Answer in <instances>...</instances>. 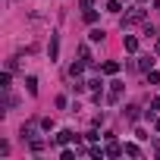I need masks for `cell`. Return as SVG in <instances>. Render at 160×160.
<instances>
[{
	"label": "cell",
	"instance_id": "6",
	"mask_svg": "<svg viewBox=\"0 0 160 160\" xmlns=\"http://www.w3.org/2000/svg\"><path fill=\"white\" fill-rule=\"evenodd\" d=\"M72 138H78V135H72L69 129H63V132H57V144H69Z\"/></svg>",
	"mask_w": 160,
	"mask_h": 160
},
{
	"label": "cell",
	"instance_id": "10",
	"mask_svg": "<svg viewBox=\"0 0 160 160\" xmlns=\"http://www.w3.org/2000/svg\"><path fill=\"white\" fill-rule=\"evenodd\" d=\"M82 69H85V63H72V66H69V75H72V78L82 75Z\"/></svg>",
	"mask_w": 160,
	"mask_h": 160
},
{
	"label": "cell",
	"instance_id": "23",
	"mask_svg": "<svg viewBox=\"0 0 160 160\" xmlns=\"http://www.w3.org/2000/svg\"><path fill=\"white\" fill-rule=\"evenodd\" d=\"M154 129H157V132H160V116H157V119H154Z\"/></svg>",
	"mask_w": 160,
	"mask_h": 160
},
{
	"label": "cell",
	"instance_id": "9",
	"mask_svg": "<svg viewBox=\"0 0 160 160\" xmlns=\"http://www.w3.org/2000/svg\"><path fill=\"white\" fill-rule=\"evenodd\" d=\"M10 78H13V75H10V69L0 75V88H3V91H10Z\"/></svg>",
	"mask_w": 160,
	"mask_h": 160
},
{
	"label": "cell",
	"instance_id": "1",
	"mask_svg": "<svg viewBox=\"0 0 160 160\" xmlns=\"http://www.w3.org/2000/svg\"><path fill=\"white\" fill-rule=\"evenodd\" d=\"M141 19H144V10H132L129 16H122V19H119V25H122V28H129V25H138Z\"/></svg>",
	"mask_w": 160,
	"mask_h": 160
},
{
	"label": "cell",
	"instance_id": "19",
	"mask_svg": "<svg viewBox=\"0 0 160 160\" xmlns=\"http://www.w3.org/2000/svg\"><path fill=\"white\" fill-rule=\"evenodd\" d=\"M88 88H91V91L98 94V91H101V78H91V82H88Z\"/></svg>",
	"mask_w": 160,
	"mask_h": 160
},
{
	"label": "cell",
	"instance_id": "20",
	"mask_svg": "<svg viewBox=\"0 0 160 160\" xmlns=\"http://www.w3.org/2000/svg\"><path fill=\"white\" fill-rule=\"evenodd\" d=\"M60 157H63V160H72V157H75V151H69V148H63V151H60Z\"/></svg>",
	"mask_w": 160,
	"mask_h": 160
},
{
	"label": "cell",
	"instance_id": "11",
	"mask_svg": "<svg viewBox=\"0 0 160 160\" xmlns=\"http://www.w3.org/2000/svg\"><path fill=\"white\" fill-rule=\"evenodd\" d=\"M88 38H91V41H104V28H91Z\"/></svg>",
	"mask_w": 160,
	"mask_h": 160
},
{
	"label": "cell",
	"instance_id": "18",
	"mask_svg": "<svg viewBox=\"0 0 160 160\" xmlns=\"http://www.w3.org/2000/svg\"><path fill=\"white\" fill-rule=\"evenodd\" d=\"M148 82L151 85H160V72H148Z\"/></svg>",
	"mask_w": 160,
	"mask_h": 160
},
{
	"label": "cell",
	"instance_id": "7",
	"mask_svg": "<svg viewBox=\"0 0 160 160\" xmlns=\"http://www.w3.org/2000/svg\"><path fill=\"white\" fill-rule=\"evenodd\" d=\"M101 69H104L107 75H116V72H119V63H113V60H107V63H104Z\"/></svg>",
	"mask_w": 160,
	"mask_h": 160
},
{
	"label": "cell",
	"instance_id": "17",
	"mask_svg": "<svg viewBox=\"0 0 160 160\" xmlns=\"http://www.w3.org/2000/svg\"><path fill=\"white\" fill-rule=\"evenodd\" d=\"M104 10H107V13H119V0H110V3H107Z\"/></svg>",
	"mask_w": 160,
	"mask_h": 160
},
{
	"label": "cell",
	"instance_id": "5",
	"mask_svg": "<svg viewBox=\"0 0 160 160\" xmlns=\"http://www.w3.org/2000/svg\"><path fill=\"white\" fill-rule=\"evenodd\" d=\"M122 44H126V50H129V53H135V50H138V38H135V35H126V38H122Z\"/></svg>",
	"mask_w": 160,
	"mask_h": 160
},
{
	"label": "cell",
	"instance_id": "4",
	"mask_svg": "<svg viewBox=\"0 0 160 160\" xmlns=\"http://www.w3.org/2000/svg\"><path fill=\"white\" fill-rule=\"evenodd\" d=\"M119 94H122V82H113V88H110V94H107V104H116Z\"/></svg>",
	"mask_w": 160,
	"mask_h": 160
},
{
	"label": "cell",
	"instance_id": "21",
	"mask_svg": "<svg viewBox=\"0 0 160 160\" xmlns=\"http://www.w3.org/2000/svg\"><path fill=\"white\" fill-rule=\"evenodd\" d=\"M94 7V0H82V10H91Z\"/></svg>",
	"mask_w": 160,
	"mask_h": 160
},
{
	"label": "cell",
	"instance_id": "2",
	"mask_svg": "<svg viewBox=\"0 0 160 160\" xmlns=\"http://www.w3.org/2000/svg\"><path fill=\"white\" fill-rule=\"evenodd\" d=\"M47 57H50V63L60 57V35H50V44H47Z\"/></svg>",
	"mask_w": 160,
	"mask_h": 160
},
{
	"label": "cell",
	"instance_id": "15",
	"mask_svg": "<svg viewBox=\"0 0 160 160\" xmlns=\"http://www.w3.org/2000/svg\"><path fill=\"white\" fill-rule=\"evenodd\" d=\"M32 151L41 154V151H44V141H41V138H32Z\"/></svg>",
	"mask_w": 160,
	"mask_h": 160
},
{
	"label": "cell",
	"instance_id": "16",
	"mask_svg": "<svg viewBox=\"0 0 160 160\" xmlns=\"http://www.w3.org/2000/svg\"><path fill=\"white\" fill-rule=\"evenodd\" d=\"M122 151H126V154H129V157H138V154H141V151H138V144H126V148H122Z\"/></svg>",
	"mask_w": 160,
	"mask_h": 160
},
{
	"label": "cell",
	"instance_id": "24",
	"mask_svg": "<svg viewBox=\"0 0 160 160\" xmlns=\"http://www.w3.org/2000/svg\"><path fill=\"white\" fill-rule=\"evenodd\" d=\"M154 50H157V53H160V38H157V44H154Z\"/></svg>",
	"mask_w": 160,
	"mask_h": 160
},
{
	"label": "cell",
	"instance_id": "12",
	"mask_svg": "<svg viewBox=\"0 0 160 160\" xmlns=\"http://www.w3.org/2000/svg\"><path fill=\"white\" fill-rule=\"evenodd\" d=\"M151 66H154L151 57H138V69H151Z\"/></svg>",
	"mask_w": 160,
	"mask_h": 160
},
{
	"label": "cell",
	"instance_id": "13",
	"mask_svg": "<svg viewBox=\"0 0 160 160\" xmlns=\"http://www.w3.org/2000/svg\"><path fill=\"white\" fill-rule=\"evenodd\" d=\"M85 22L94 25V22H98V10H85Z\"/></svg>",
	"mask_w": 160,
	"mask_h": 160
},
{
	"label": "cell",
	"instance_id": "22",
	"mask_svg": "<svg viewBox=\"0 0 160 160\" xmlns=\"http://www.w3.org/2000/svg\"><path fill=\"white\" fill-rule=\"evenodd\" d=\"M151 110H160V98H154V101H151Z\"/></svg>",
	"mask_w": 160,
	"mask_h": 160
},
{
	"label": "cell",
	"instance_id": "3",
	"mask_svg": "<svg viewBox=\"0 0 160 160\" xmlns=\"http://www.w3.org/2000/svg\"><path fill=\"white\" fill-rule=\"evenodd\" d=\"M104 151H107V157H122V154H126V151L113 141V135H107V148H104Z\"/></svg>",
	"mask_w": 160,
	"mask_h": 160
},
{
	"label": "cell",
	"instance_id": "14",
	"mask_svg": "<svg viewBox=\"0 0 160 160\" xmlns=\"http://www.w3.org/2000/svg\"><path fill=\"white\" fill-rule=\"evenodd\" d=\"M126 119L135 122V119H138V107H126Z\"/></svg>",
	"mask_w": 160,
	"mask_h": 160
},
{
	"label": "cell",
	"instance_id": "8",
	"mask_svg": "<svg viewBox=\"0 0 160 160\" xmlns=\"http://www.w3.org/2000/svg\"><path fill=\"white\" fill-rule=\"evenodd\" d=\"M25 88H28V94H38V78H35V75L25 78Z\"/></svg>",
	"mask_w": 160,
	"mask_h": 160
}]
</instances>
